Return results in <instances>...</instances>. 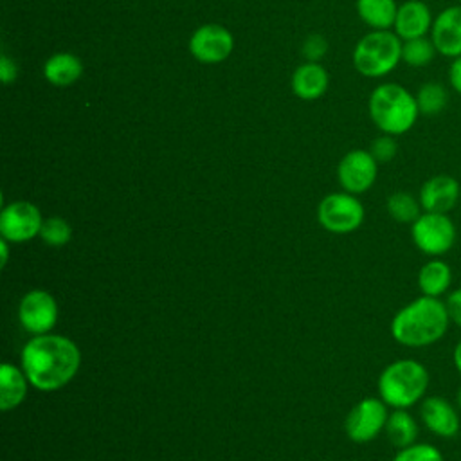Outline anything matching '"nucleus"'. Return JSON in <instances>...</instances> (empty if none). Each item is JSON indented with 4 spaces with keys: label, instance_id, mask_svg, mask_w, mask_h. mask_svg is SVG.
Returning <instances> with one entry per match:
<instances>
[{
    "label": "nucleus",
    "instance_id": "obj_1",
    "mask_svg": "<svg viewBox=\"0 0 461 461\" xmlns=\"http://www.w3.org/2000/svg\"><path fill=\"white\" fill-rule=\"evenodd\" d=\"M20 366L34 389L50 393L65 387L77 375L81 351L65 335H34L22 349Z\"/></svg>",
    "mask_w": 461,
    "mask_h": 461
},
{
    "label": "nucleus",
    "instance_id": "obj_2",
    "mask_svg": "<svg viewBox=\"0 0 461 461\" xmlns=\"http://www.w3.org/2000/svg\"><path fill=\"white\" fill-rule=\"evenodd\" d=\"M450 326L445 301L420 295L402 306L391 321L393 339L405 348H427L441 340Z\"/></svg>",
    "mask_w": 461,
    "mask_h": 461
},
{
    "label": "nucleus",
    "instance_id": "obj_3",
    "mask_svg": "<svg viewBox=\"0 0 461 461\" xmlns=\"http://www.w3.org/2000/svg\"><path fill=\"white\" fill-rule=\"evenodd\" d=\"M367 110L375 126L393 137L407 133L420 117L416 95L398 83L378 85L369 95Z\"/></svg>",
    "mask_w": 461,
    "mask_h": 461
},
{
    "label": "nucleus",
    "instance_id": "obj_4",
    "mask_svg": "<svg viewBox=\"0 0 461 461\" xmlns=\"http://www.w3.org/2000/svg\"><path fill=\"white\" fill-rule=\"evenodd\" d=\"M429 371L414 358H398L387 364L378 376V396L391 409H409L425 398Z\"/></svg>",
    "mask_w": 461,
    "mask_h": 461
},
{
    "label": "nucleus",
    "instance_id": "obj_5",
    "mask_svg": "<svg viewBox=\"0 0 461 461\" xmlns=\"http://www.w3.org/2000/svg\"><path fill=\"white\" fill-rule=\"evenodd\" d=\"M402 40L394 31H371L355 45L353 65L366 77H384L402 61Z\"/></svg>",
    "mask_w": 461,
    "mask_h": 461
},
{
    "label": "nucleus",
    "instance_id": "obj_6",
    "mask_svg": "<svg viewBox=\"0 0 461 461\" xmlns=\"http://www.w3.org/2000/svg\"><path fill=\"white\" fill-rule=\"evenodd\" d=\"M456 225L448 214L423 211L411 223V238L416 249L429 258L445 256L456 243Z\"/></svg>",
    "mask_w": 461,
    "mask_h": 461
},
{
    "label": "nucleus",
    "instance_id": "obj_7",
    "mask_svg": "<svg viewBox=\"0 0 461 461\" xmlns=\"http://www.w3.org/2000/svg\"><path fill=\"white\" fill-rule=\"evenodd\" d=\"M364 214L362 202L348 191L326 194L317 207L319 223L333 234L357 230L364 221Z\"/></svg>",
    "mask_w": 461,
    "mask_h": 461
},
{
    "label": "nucleus",
    "instance_id": "obj_8",
    "mask_svg": "<svg viewBox=\"0 0 461 461\" xmlns=\"http://www.w3.org/2000/svg\"><path fill=\"white\" fill-rule=\"evenodd\" d=\"M387 418V403L382 398L367 396L351 407L344 421V430L351 441L369 443L385 429Z\"/></svg>",
    "mask_w": 461,
    "mask_h": 461
},
{
    "label": "nucleus",
    "instance_id": "obj_9",
    "mask_svg": "<svg viewBox=\"0 0 461 461\" xmlns=\"http://www.w3.org/2000/svg\"><path fill=\"white\" fill-rule=\"evenodd\" d=\"M41 225V211L31 202L16 200L0 211V236L9 243H25L40 236Z\"/></svg>",
    "mask_w": 461,
    "mask_h": 461
},
{
    "label": "nucleus",
    "instance_id": "obj_10",
    "mask_svg": "<svg viewBox=\"0 0 461 461\" xmlns=\"http://www.w3.org/2000/svg\"><path fill=\"white\" fill-rule=\"evenodd\" d=\"M58 303L52 294L41 288L29 290L18 304V321L32 335H45L58 322Z\"/></svg>",
    "mask_w": 461,
    "mask_h": 461
},
{
    "label": "nucleus",
    "instance_id": "obj_11",
    "mask_svg": "<svg viewBox=\"0 0 461 461\" xmlns=\"http://www.w3.org/2000/svg\"><path fill=\"white\" fill-rule=\"evenodd\" d=\"M378 162L369 149H351L346 153L337 169V176L344 191L351 194L366 193L376 180Z\"/></svg>",
    "mask_w": 461,
    "mask_h": 461
},
{
    "label": "nucleus",
    "instance_id": "obj_12",
    "mask_svg": "<svg viewBox=\"0 0 461 461\" xmlns=\"http://www.w3.org/2000/svg\"><path fill=\"white\" fill-rule=\"evenodd\" d=\"M232 49L234 38L230 31L218 23L198 27L189 40L191 54L202 63H221L230 56Z\"/></svg>",
    "mask_w": 461,
    "mask_h": 461
},
{
    "label": "nucleus",
    "instance_id": "obj_13",
    "mask_svg": "<svg viewBox=\"0 0 461 461\" xmlns=\"http://www.w3.org/2000/svg\"><path fill=\"white\" fill-rule=\"evenodd\" d=\"M459 409L454 407L447 398L443 396H425L420 402V420L425 425L429 432H432L438 438L450 439L457 436L461 429L459 420Z\"/></svg>",
    "mask_w": 461,
    "mask_h": 461
},
{
    "label": "nucleus",
    "instance_id": "obj_14",
    "mask_svg": "<svg viewBox=\"0 0 461 461\" xmlns=\"http://www.w3.org/2000/svg\"><path fill=\"white\" fill-rule=\"evenodd\" d=\"M418 198L423 211L448 214L461 200V185L452 175L439 173L421 184Z\"/></svg>",
    "mask_w": 461,
    "mask_h": 461
},
{
    "label": "nucleus",
    "instance_id": "obj_15",
    "mask_svg": "<svg viewBox=\"0 0 461 461\" xmlns=\"http://www.w3.org/2000/svg\"><path fill=\"white\" fill-rule=\"evenodd\" d=\"M430 40L438 54L445 58L461 56V5H448L434 16Z\"/></svg>",
    "mask_w": 461,
    "mask_h": 461
},
{
    "label": "nucleus",
    "instance_id": "obj_16",
    "mask_svg": "<svg viewBox=\"0 0 461 461\" xmlns=\"http://www.w3.org/2000/svg\"><path fill=\"white\" fill-rule=\"evenodd\" d=\"M434 23V16L430 7L423 0H405L398 5L396 20H394V32L400 36L402 41L423 38L430 34Z\"/></svg>",
    "mask_w": 461,
    "mask_h": 461
},
{
    "label": "nucleus",
    "instance_id": "obj_17",
    "mask_svg": "<svg viewBox=\"0 0 461 461\" xmlns=\"http://www.w3.org/2000/svg\"><path fill=\"white\" fill-rule=\"evenodd\" d=\"M328 83H330L328 72L317 61H308L299 65L292 76V90L299 99H304V101L319 99L326 92Z\"/></svg>",
    "mask_w": 461,
    "mask_h": 461
},
{
    "label": "nucleus",
    "instance_id": "obj_18",
    "mask_svg": "<svg viewBox=\"0 0 461 461\" xmlns=\"http://www.w3.org/2000/svg\"><path fill=\"white\" fill-rule=\"evenodd\" d=\"M452 277H454L452 268L445 259L430 258L427 263L420 267L416 281L421 295L441 299V295L450 292Z\"/></svg>",
    "mask_w": 461,
    "mask_h": 461
},
{
    "label": "nucleus",
    "instance_id": "obj_19",
    "mask_svg": "<svg viewBox=\"0 0 461 461\" xmlns=\"http://www.w3.org/2000/svg\"><path fill=\"white\" fill-rule=\"evenodd\" d=\"M29 378L23 373L22 366H14L11 362H2L0 366V409L4 412L18 407L25 396L29 387Z\"/></svg>",
    "mask_w": 461,
    "mask_h": 461
},
{
    "label": "nucleus",
    "instance_id": "obj_20",
    "mask_svg": "<svg viewBox=\"0 0 461 461\" xmlns=\"http://www.w3.org/2000/svg\"><path fill=\"white\" fill-rule=\"evenodd\" d=\"M83 74V63L76 54L56 52L43 65L45 79L54 86H68Z\"/></svg>",
    "mask_w": 461,
    "mask_h": 461
},
{
    "label": "nucleus",
    "instance_id": "obj_21",
    "mask_svg": "<svg viewBox=\"0 0 461 461\" xmlns=\"http://www.w3.org/2000/svg\"><path fill=\"white\" fill-rule=\"evenodd\" d=\"M385 434L396 448L409 447L418 439V421L407 409H393L385 423Z\"/></svg>",
    "mask_w": 461,
    "mask_h": 461
},
{
    "label": "nucleus",
    "instance_id": "obj_22",
    "mask_svg": "<svg viewBox=\"0 0 461 461\" xmlns=\"http://www.w3.org/2000/svg\"><path fill=\"white\" fill-rule=\"evenodd\" d=\"M360 20L375 31H385L394 25L398 5L396 0H357Z\"/></svg>",
    "mask_w": 461,
    "mask_h": 461
},
{
    "label": "nucleus",
    "instance_id": "obj_23",
    "mask_svg": "<svg viewBox=\"0 0 461 461\" xmlns=\"http://www.w3.org/2000/svg\"><path fill=\"white\" fill-rule=\"evenodd\" d=\"M450 101L448 88L439 81H427L416 92V103L420 115L436 117L439 115Z\"/></svg>",
    "mask_w": 461,
    "mask_h": 461
},
{
    "label": "nucleus",
    "instance_id": "obj_24",
    "mask_svg": "<svg viewBox=\"0 0 461 461\" xmlns=\"http://www.w3.org/2000/svg\"><path fill=\"white\" fill-rule=\"evenodd\" d=\"M387 212L398 223H412L423 209L420 198L407 191H396L387 198Z\"/></svg>",
    "mask_w": 461,
    "mask_h": 461
},
{
    "label": "nucleus",
    "instance_id": "obj_25",
    "mask_svg": "<svg viewBox=\"0 0 461 461\" xmlns=\"http://www.w3.org/2000/svg\"><path fill=\"white\" fill-rule=\"evenodd\" d=\"M438 50L430 40V36L405 40L402 43V61L409 67H427L436 58Z\"/></svg>",
    "mask_w": 461,
    "mask_h": 461
},
{
    "label": "nucleus",
    "instance_id": "obj_26",
    "mask_svg": "<svg viewBox=\"0 0 461 461\" xmlns=\"http://www.w3.org/2000/svg\"><path fill=\"white\" fill-rule=\"evenodd\" d=\"M40 238L50 247H63L72 240V227L61 216H50L43 220Z\"/></svg>",
    "mask_w": 461,
    "mask_h": 461
},
{
    "label": "nucleus",
    "instance_id": "obj_27",
    "mask_svg": "<svg viewBox=\"0 0 461 461\" xmlns=\"http://www.w3.org/2000/svg\"><path fill=\"white\" fill-rule=\"evenodd\" d=\"M393 461H445L443 454L438 447L430 443H412L409 447L398 448Z\"/></svg>",
    "mask_w": 461,
    "mask_h": 461
},
{
    "label": "nucleus",
    "instance_id": "obj_28",
    "mask_svg": "<svg viewBox=\"0 0 461 461\" xmlns=\"http://www.w3.org/2000/svg\"><path fill=\"white\" fill-rule=\"evenodd\" d=\"M369 151L371 155L375 157V160L380 164V162H389L396 157V151H398V144L394 140L393 135H387V133H382L380 137H376L371 146H369Z\"/></svg>",
    "mask_w": 461,
    "mask_h": 461
},
{
    "label": "nucleus",
    "instance_id": "obj_29",
    "mask_svg": "<svg viewBox=\"0 0 461 461\" xmlns=\"http://www.w3.org/2000/svg\"><path fill=\"white\" fill-rule=\"evenodd\" d=\"M328 50V41L321 34H310L303 43V54L308 61H319Z\"/></svg>",
    "mask_w": 461,
    "mask_h": 461
},
{
    "label": "nucleus",
    "instance_id": "obj_30",
    "mask_svg": "<svg viewBox=\"0 0 461 461\" xmlns=\"http://www.w3.org/2000/svg\"><path fill=\"white\" fill-rule=\"evenodd\" d=\"M445 306H447L450 322H454L457 328H461V288H454L447 294Z\"/></svg>",
    "mask_w": 461,
    "mask_h": 461
},
{
    "label": "nucleus",
    "instance_id": "obj_31",
    "mask_svg": "<svg viewBox=\"0 0 461 461\" xmlns=\"http://www.w3.org/2000/svg\"><path fill=\"white\" fill-rule=\"evenodd\" d=\"M448 86L461 95V56L454 58L448 67Z\"/></svg>",
    "mask_w": 461,
    "mask_h": 461
},
{
    "label": "nucleus",
    "instance_id": "obj_32",
    "mask_svg": "<svg viewBox=\"0 0 461 461\" xmlns=\"http://www.w3.org/2000/svg\"><path fill=\"white\" fill-rule=\"evenodd\" d=\"M16 74H18L16 63L9 56L2 54V58H0V79H2V83H11L16 77Z\"/></svg>",
    "mask_w": 461,
    "mask_h": 461
},
{
    "label": "nucleus",
    "instance_id": "obj_33",
    "mask_svg": "<svg viewBox=\"0 0 461 461\" xmlns=\"http://www.w3.org/2000/svg\"><path fill=\"white\" fill-rule=\"evenodd\" d=\"M9 259V241L5 238H0V265L2 268L7 265Z\"/></svg>",
    "mask_w": 461,
    "mask_h": 461
},
{
    "label": "nucleus",
    "instance_id": "obj_34",
    "mask_svg": "<svg viewBox=\"0 0 461 461\" xmlns=\"http://www.w3.org/2000/svg\"><path fill=\"white\" fill-rule=\"evenodd\" d=\"M452 360H454V366L457 369V373L461 375V340L456 344L454 348V353H452Z\"/></svg>",
    "mask_w": 461,
    "mask_h": 461
},
{
    "label": "nucleus",
    "instance_id": "obj_35",
    "mask_svg": "<svg viewBox=\"0 0 461 461\" xmlns=\"http://www.w3.org/2000/svg\"><path fill=\"white\" fill-rule=\"evenodd\" d=\"M456 407L461 411V387L457 389V394H456Z\"/></svg>",
    "mask_w": 461,
    "mask_h": 461
},
{
    "label": "nucleus",
    "instance_id": "obj_36",
    "mask_svg": "<svg viewBox=\"0 0 461 461\" xmlns=\"http://www.w3.org/2000/svg\"><path fill=\"white\" fill-rule=\"evenodd\" d=\"M457 4H459V5H461V0H457Z\"/></svg>",
    "mask_w": 461,
    "mask_h": 461
},
{
    "label": "nucleus",
    "instance_id": "obj_37",
    "mask_svg": "<svg viewBox=\"0 0 461 461\" xmlns=\"http://www.w3.org/2000/svg\"><path fill=\"white\" fill-rule=\"evenodd\" d=\"M459 205H461V200H459Z\"/></svg>",
    "mask_w": 461,
    "mask_h": 461
}]
</instances>
